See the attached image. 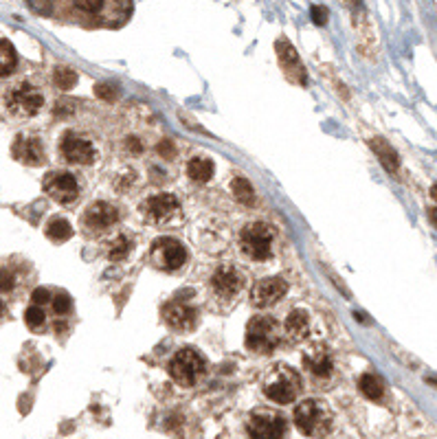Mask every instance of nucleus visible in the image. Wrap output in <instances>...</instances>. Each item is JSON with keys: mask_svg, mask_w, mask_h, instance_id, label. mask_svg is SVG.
<instances>
[{"mask_svg": "<svg viewBox=\"0 0 437 439\" xmlns=\"http://www.w3.org/2000/svg\"><path fill=\"white\" fill-rule=\"evenodd\" d=\"M334 415L321 400H303L295 409V424L305 437H326L332 431Z\"/></svg>", "mask_w": 437, "mask_h": 439, "instance_id": "nucleus-1", "label": "nucleus"}, {"mask_svg": "<svg viewBox=\"0 0 437 439\" xmlns=\"http://www.w3.org/2000/svg\"><path fill=\"white\" fill-rule=\"evenodd\" d=\"M301 391L299 373L286 365L275 367L264 380V396L275 404H290Z\"/></svg>", "mask_w": 437, "mask_h": 439, "instance_id": "nucleus-2", "label": "nucleus"}, {"mask_svg": "<svg viewBox=\"0 0 437 439\" xmlns=\"http://www.w3.org/2000/svg\"><path fill=\"white\" fill-rule=\"evenodd\" d=\"M204 358L191 347H183L174 354V358L167 365L169 376L176 384L181 386H193L196 380L204 373Z\"/></svg>", "mask_w": 437, "mask_h": 439, "instance_id": "nucleus-3", "label": "nucleus"}, {"mask_svg": "<svg viewBox=\"0 0 437 439\" xmlns=\"http://www.w3.org/2000/svg\"><path fill=\"white\" fill-rule=\"evenodd\" d=\"M272 239H275V231L270 224L251 222L240 233V246L251 259L264 262V259L272 255Z\"/></svg>", "mask_w": 437, "mask_h": 439, "instance_id": "nucleus-4", "label": "nucleus"}, {"mask_svg": "<svg viewBox=\"0 0 437 439\" xmlns=\"http://www.w3.org/2000/svg\"><path fill=\"white\" fill-rule=\"evenodd\" d=\"M279 343V325L270 316H255L247 325V347L255 354H270Z\"/></svg>", "mask_w": 437, "mask_h": 439, "instance_id": "nucleus-5", "label": "nucleus"}, {"mask_svg": "<svg viewBox=\"0 0 437 439\" xmlns=\"http://www.w3.org/2000/svg\"><path fill=\"white\" fill-rule=\"evenodd\" d=\"M42 104V92L31 84H18L7 92V108L15 117H34L40 112Z\"/></svg>", "mask_w": 437, "mask_h": 439, "instance_id": "nucleus-6", "label": "nucleus"}, {"mask_svg": "<svg viewBox=\"0 0 437 439\" xmlns=\"http://www.w3.org/2000/svg\"><path fill=\"white\" fill-rule=\"evenodd\" d=\"M150 257L156 268L163 270H178L187 262V251L181 242H176L172 237H158L152 244Z\"/></svg>", "mask_w": 437, "mask_h": 439, "instance_id": "nucleus-7", "label": "nucleus"}, {"mask_svg": "<svg viewBox=\"0 0 437 439\" xmlns=\"http://www.w3.org/2000/svg\"><path fill=\"white\" fill-rule=\"evenodd\" d=\"M141 214L152 224H169L181 216V204L172 193H158L141 204Z\"/></svg>", "mask_w": 437, "mask_h": 439, "instance_id": "nucleus-8", "label": "nucleus"}, {"mask_svg": "<svg viewBox=\"0 0 437 439\" xmlns=\"http://www.w3.org/2000/svg\"><path fill=\"white\" fill-rule=\"evenodd\" d=\"M247 431L251 439H282L286 433V421L275 413L260 411L249 419Z\"/></svg>", "mask_w": 437, "mask_h": 439, "instance_id": "nucleus-9", "label": "nucleus"}, {"mask_svg": "<svg viewBox=\"0 0 437 439\" xmlns=\"http://www.w3.org/2000/svg\"><path fill=\"white\" fill-rule=\"evenodd\" d=\"M60 154L73 165H90L95 160V148L92 143L75 132H67L60 141Z\"/></svg>", "mask_w": 437, "mask_h": 439, "instance_id": "nucleus-10", "label": "nucleus"}, {"mask_svg": "<svg viewBox=\"0 0 437 439\" xmlns=\"http://www.w3.org/2000/svg\"><path fill=\"white\" fill-rule=\"evenodd\" d=\"M44 191L57 202H73L77 198V181L73 174L67 172H53L44 178Z\"/></svg>", "mask_w": 437, "mask_h": 439, "instance_id": "nucleus-11", "label": "nucleus"}, {"mask_svg": "<svg viewBox=\"0 0 437 439\" xmlns=\"http://www.w3.org/2000/svg\"><path fill=\"white\" fill-rule=\"evenodd\" d=\"M214 292L220 299H233L244 288V274L235 266H220L211 277Z\"/></svg>", "mask_w": 437, "mask_h": 439, "instance_id": "nucleus-12", "label": "nucleus"}, {"mask_svg": "<svg viewBox=\"0 0 437 439\" xmlns=\"http://www.w3.org/2000/svg\"><path fill=\"white\" fill-rule=\"evenodd\" d=\"M288 292V284L279 277H268V279H262L253 286V292H251V299L257 307H268L272 303H277L284 295Z\"/></svg>", "mask_w": 437, "mask_h": 439, "instance_id": "nucleus-13", "label": "nucleus"}, {"mask_svg": "<svg viewBox=\"0 0 437 439\" xmlns=\"http://www.w3.org/2000/svg\"><path fill=\"white\" fill-rule=\"evenodd\" d=\"M117 218H119V214L112 204L92 202L84 214V224L88 226L90 231H106L108 226H112L117 222Z\"/></svg>", "mask_w": 437, "mask_h": 439, "instance_id": "nucleus-14", "label": "nucleus"}, {"mask_svg": "<svg viewBox=\"0 0 437 439\" xmlns=\"http://www.w3.org/2000/svg\"><path fill=\"white\" fill-rule=\"evenodd\" d=\"M163 316H165V323L169 325V328H174L178 332H187L196 325V310L187 303L174 301V303L165 305Z\"/></svg>", "mask_w": 437, "mask_h": 439, "instance_id": "nucleus-15", "label": "nucleus"}, {"mask_svg": "<svg viewBox=\"0 0 437 439\" xmlns=\"http://www.w3.org/2000/svg\"><path fill=\"white\" fill-rule=\"evenodd\" d=\"M13 156L25 162V165L38 167L44 162V148L34 137H18L13 143Z\"/></svg>", "mask_w": 437, "mask_h": 439, "instance_id": "nucleus-16", "label": "nucleus"}, {"mask_svg": "<svg viewBox=\"0 0 437 439\" xmlns=\"http://www.w3.org/2000/svg\"><path fill=\"white\" fill-rule=\"evenodd\" d=\"M303 367L310 373H314L317 378H328L332 373V358L328 349H323V347L307 349L303 354Z\"/></svg>", "mask_w": 437, "mask_h": 439, "instance_id": "nucleus-17", "label": "nucleus"}, {"mask_svg": "<svg viewBox=\"0 0 437 439\" xmlns=\"http://www.w3.org/2000/svg\"><path fill=\"white\" fill-rule=\"evenodd\" d=\"M275 48H277L279 62H282V67L286 69V73L290 77H297L299 81H303L305 75H303V67H301V62H299V55L295 51V46H290L286 40H279L277 44H275Z\"/></svg>", "mask_w": 437, "mask_h": 439, "instance_id": "nucleus-18", "label": "nucleus"}, {"mask_svg": "<svg viewBox=\"0 0 437 439\" xmlns=\"http://www.w3.org/2000/svg\"><path fill=\"white\" fill-rule=\"evenodd\" d=\"M286 334L290 336V340H295V343L307 338V334H310V316H307L305 310L288 312V316H286Z\"/></svg>", "mask_w": 437, "mask_h": 439, "instance_id": "nucleus-19", "label": "nucleus"}, {"mask_svg": "<svg viewBox=\"0 0 437 439\" xmlns=\"http://www.w3.org/2000/svg\"><path fill=\"white\" fill-rule=\"evenodd\" d=\"M371 150L376 152V156L380 158V162H382V167L387 169V172H391V174H396L398 169H400V158H398V152L391 148L389 143H387L384 139H371Z\"/></svg>", "mask_w": 437, "mask_h": 439, "instance_id": "nucleus-20", "label": "nucleus"}, {"mask_svg": "<svg viewBox=\"0 0 437 439\" xmlns=\"http://www.w3.org/2000/svg\"><path fill=\"white\" fill-rule=\"evenodd\" d=\"M187 176L193 183H207L209 178L214 176V162L209 158H202V156L191 158L187 165Z\"/></svg>", "mask_w": 437, "mask_h": 439, "instance_id": "nucleus-21", "label": "nucleus"}, {"mask_svg": "<svg viewBox=\"0 0 437 439\" xmlns=\"http://www.w3.org/2000/svg\"><path fill=\"white\" fill-rule=\"evenodd\" d=\"M359 389H361V393L369 400H380L382 393H384V384L376 373H363L361 380H359Z\"/></svg>", "mask_w": 437, "mask_h": 439, "instance_id": "nucleus-22", "label": "nucleus"}, {"mask_svg": "<svg viewBox=\"0 0 437 439\" xmlns=\"http://www.w3.org/2000/svg\"><path fill=\"white\" fill-rule=\"evenodd\" d=\"M15 64H18V53L9 40H0V77H7L13 73Z\"/></svg>", "mask_w": 437, "mask_h": 439, "instance_id": "nucleus-23", "label": "nucleus"}, {"mask_svg": "<svg viewBox=\"0 0 437 439\" xmlns=\"http://www.w3.org/2000/svg\"><path fill=\"white\" fill-rule=\"evenodd\" d=\"M231 189H233V196L242 202V204H255V191H253V185L247 181V178L237 176L235 181L231 183Z\"/></svg>", "mask_w": 437, "mask_h": 439, "instance_id": "nucleus-24", "label": "nucleus"}, {"mask_svg": "<svg viewBox=\"0 0 437 439\" xmlns=\"http://www.w3.org/2000/svg\"><path fill=\"white\" fill-rule=\"evenodd\" d=\"M46 235L51 237L53 242H64V239H69L73 235V229H71V224L67 220H51L46 226Z\"/></svg>", "mask_w": 437, "mask_h": 439, "instance_id": "nucleus-25", "label": "nucleus"}, {"mask_svg": "<svg viewBox=\"0 0 437 439\" xmlns=\"http://www.w3.org/2000/svg\"><path fill=\"white\" fill-rule=\"evenodd\" d=\"M53 81L60 90H71L77 84V73L69 67H60L53 75Z\"/></svg>", "mask_w": 437, "mask_h": 439, "instance_id": "nucleus-26", "label": "nucleus"}, {"mask_svg": "<svg viewBox=\"0 0 437 439\" xmlns=\"http://www.w3.org/2000/svg\"><path fill=\"white\" fill-rule=\"evenodd\" d=\"M127 253H130V239L121 235V237H117L115 242H112L108 257L112 259V262H121V259H123Z\"/></svg>", "mask_w": 437, "mask_h": 439, "instance_id": "nucleus-27", "label": "nucleus"}, {"mask_svg": "<svg viewBox=\"0 0 437 439\" xmlns=\"http://www.w3.org/2000/svg\"><path fill=\"white\" fill-rule=\"evenodd\" d=\"M25 321H27V325L31 330H38V328H42L44 325V312H42V307H38V305H31V307H27V312H25Z\"/></svg>", "mask_w": 437, "mask_h": 439, "instance_id": "nucleus-28", "label": "nucleus"}, {"mask_svg": "<svg viewBox=\"0 0 437 439\" xmlns=\"http://www.w3.org/2000/svg\"><path fill=\"white\" fill-rule=\"evenodd\" d=\"M71 297L67 295V292H60V295H55V299H53V310L57 312V314H69L71 312Z\"/></svg>", "mask_w": 437, "mask_h": 439, "instance_id": "nucleus-29", "label": "nucleus"}, {"mask_svg": "<svg viewBox=\"0 0 437 439\" xmlns=\"http://www.w3.org/2000/svg\"><path fill=\"white\" fill-rule=\"evenodd\" d=\"M95 95L102 97V99H106V102H112L117 97V88L110 86V84H97L95 86Z\"/></svg>", "mask_w": 437, "mask_h": 439, "instance_id": "nucleus-30", "label": "nucleus"}, {"mask_svg": "<svg viewBox=\"0 0 437 439\" xmlns=\"http://www.w3.org/2000/svg\"><path fill=\"white\" fill-rule=\"evenodd\" d=\"M13 286H15V277L9 272V270H0V290L3 292H11L13 290Z\"/></svg>", "mask_w": 437, "mask_h": 439, "instance_id": "nucleus-31", "label": "nucleus"}, {"mask_svg": "<svg viewBox=\"0 0 437 439\" xmlns=\"http://www.w3.org/2000/svg\"><path fill=\"white\" fill-rule=\"evenodd\" d=\"M310 13H312L314 25H326L328 22V9L326 7H312Z\"/></svg>", "mask_w": 437, "mask_h": 439, "instance_id": "nucleus-32", "label": "nucleus"}, {"mask_svg": "<svg viewBox=\"0 0 437 439\" xmlns=\"http://www.w3.org/2000/svg\"><path fill=\"white\" fill-rule=\"evenodd\" d=\"M31 299H34V303L40 307L42 303H46L48 299H51V295H48V290H46V288H36V290H34V295H31Z\"/></svg>", "mask_w": 437, "mask_h": 439, "instance_id": "nucleus-33", "label": "nucleus"}, {"mask_svg": "<svg viewBox=\"0 0 437 439\" xmlns=\"http://www.w3.org/2000/svg\"><path fill=\"white\" fill-rule=\"evenodd\" d=\"M77 9L82 11H102L104 3H99V0H95V3H88V0H79V3H75Z\"/></svg>", "mask_w": 437, "mask_h": 439, "instance_id": "nucleus-34", "label": "nucleus"}, {"mask_svg": "<svg viewBox=\"0 0 437 439\" xmlns=\"http://www.w3.org/2000/svg\"><path fill=\"white\" fill-rule=\"evenodd\" d=\"M158 154H163V156H174L176 150H174L172 141H160V145H158Z\"/></svg>", "mask_w": 437, "mask_h": 439, "instance_id": "nucleus-35", "label": "nucleus"}, {"mask_svg": "<svg viewBox=\"0 0 437 439\" xmlns=\"http://www.w3.org/2000/svg\"><path fill=\"white\" fill-rule=\"evenodd\" d=\"M130 143H127V148H130L132 152H141L143 148H141V143H139V139H127Z\"/></svg>", "mask_w": 437, "mask_h": 439, "instance_id": "nucleus-36", "label": "nucleus"}, {"mask_svg": "<svg viewBox=\"0 0 437 439\" xmlns=\"http://www.w3.org/2000/svg\"><path fill=\"white\" fill-rule=\"evenodd\" d=\"M431 220L437 224V209H431Z\"/></svg>", "mask_w": 437, "mask_h": 439, "instance_id": "nucleus-37", "label": "nucleus"}, {"mask_svg": "<svg viewBox=\"0 0 437 439\" xmlns=\"http://www.w3.org/2000/svg\"><path fill=\"white\" fill-rule=\"evenodd\" d=\"M431 196H433V198H435V200H437V185H435V187H433V189H431Z\"/></svg>", "mask_w": 437, "mask_h": 439, "instance_id": "nucleus-38", "label": "nucleus"}, {"mask_svg": "<svg viewBox=\"0 0 437 439\" xmlns=\"http://www.w3.org/2000/svg\"><path fill=\"white\" fill-rule=\"evenodd\" d=\"M0 312H3V301H0Z\"/></svg>", "mask_w": 437, "mask_h": 439, "instance_id": "nucleus-39", "label": "nucleus"}]
</instances>
